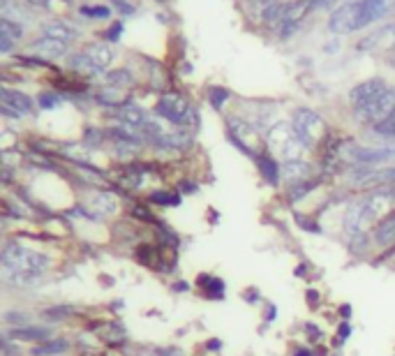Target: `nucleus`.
<instances>
[{"mask_svg": "<svg viewBox=\"0 0 395 356\" xmlns=\"http://www.w3.org/2000/svg\"><path fill=\"white\" fill-rule=\"evenodd\" d=\"M7 5H10V0H0V14H3V10Z\"/></svg>", "mask_w": 395, "mask_h": 356, "instance_id": "obj_39", "label": "nucleus"}, {"mask_svg": "<svg viewBox=\"0 0 395 356\" xmlns=\"http://www.w3.org/2000/svg\"><path fill=\"white\" fill-rule=\"evenodd\" d=\"M296 222H299V225L303 227V229L310 232V234H319V232H322V227H319L317 222H313V220H310V218H306L303 213H296Z\"/></svg>", "mask_w": 395, "mask_h": 356, "instance_id": "obj_29", "label": "nucleus"}, {"mask_svg": "<svg viewBox=\"0 0 395 356\" xmlns=\"http://www.w3.org/2000/svg\"><path fill=\"white\" fill-rule=\"evenodd\" d=\"M67 345L65 340H53V343H47V345H42V347H35L33 354H60V352H65L67 350Z\"/></svg>", "mask_w": 395, "mask_h": 356, "instance_id": "obj_27", "label": "nucleus"}, {"mask_svg": "<svg viewBox=\"0 0 395 356\" xmlns=\"http://www.w3.org/2000/svg\"><path fill=\"white\" fill-rule=\"evenodd\" d=\"M310 171H313V166L303 160L282 162L280 164V180H285V183H289V185H299L303 180L310 178Z\"/></svg>", "mask_w": 395, "mask_h": 356, "instance_id": "obj_15", "label": "nucleus"}, {"mask_svg": "<svg viewBox=\"0 0 395 356\" xmlns=\"http://www.w3.org/2000/svg\"><path fill=\"white\" fill-rule=\"evenodd\" d=\"M391 12V0H356V30L375 24Z\"/></svg>", "mask_w": 395, "mask_h": 356, "instance_id": "obj_9", "label": "nucleus"}, {"mask_svg": "<svg viewBox=\"0 0 395 356\" xmlns=\"http://www.w3.org/2000/svg\"><path fill=\"white\" fill-rule=\"evenodd\" d=\"M42 35L44 37H53V40H60V42H65V44H70L72 40H77V35H79V30L70 26V24H65V21H49V24H44L42 26Z\"/></svg>", "mask_w": 395, "mask_h": 356, "instance_id": "obj_18", "label": "nucleus"}, {"mask_svg": "<svg viewBox=\"0 0 395 356\" xmlns=\"http://www.w3.org/2000/svg\"><path fill=\"white\" fill-rule=\"evenodd\" d=\"M315 187H317V180H313V178L303 180V183H299V185H292V197H289V199H292V201H299V199H303V197H306L308 192H313Z\"/></svg>", "mask_w": 395, "mask_h": 356, "instance_id": "obj_25", "label": "nucleus"}, {"mask_svg": "<svg viewBox=\"0 0 395 356\" xmlns=\"http://www.w3.org/2000/svg\"><path fill=\"white\" fill-rule=\"evenodd\" d=\"M266 143H268L271 153L280 157L282 162H292V160H301L303 150L306 146L301 143V139L296 137L294 127L287 123H278L273 125L268 134H266Z\"/></svg>", "mask_w": 395, "mask_h": 356, "instance_id": "obj_3", "label": "nucleus"}, {"mask_svg": "<svg viewBox=\"0 0 395 356\" xmlns=\"http://www.w3.org/2000/svg\"><path fill=\"white\" fill-rule=\"evenodd\" d=\"M313 10V3L310 0H294V3H285L282 5V17H280V28L278 33L280 37H289L296 28L301 26V21L308 17V12Z\"/></svg>", "mask_w": 395, "mask_h": 356, "instance_id": "obj_8", "label": "nucleus"}, {"mask_svg": "<svg viewBox=\"0 0 395 356\" xmlns=\"http://www.w3.org/2000/svg\"><path fill=\"white\" fill-rule=\"evenodd\" d=\"M308 301L313 303V308H315V303H319V297H317V292H313V290H310V292H308Z\"/></svg>", "mask_w": 395, "mask_h": 356, "instance_id": "obj_36", "label": "nucleus"}, {"mask_svg": "<svg viewBox=\"0 0 395 356\" xmlns=\"http://www.w3.org/2000/svg\"><path fill=\"white\" fill-rule=\"evenodd\" d=\"M292 127H294L296 137L301 139V143L306 148L319 146L324 139V134H326V120L319 116L317 111L308 109V107H301V109L294 111Z\"/></svg>", "mask_w": 395, "mask_h": 356, "instance_id": "obj_4", "label": "nucleus"}, {"mask_svg": "<svg viewBox=\"0 0 395 356\" xmlns=\"http://www.w3.org/2000/svg\"><path fill=\"white\" fill-rule=\"evenodd\" d=\"M375 132L384 134V137H395V111L386 120H382V123L375 125Z\"/></svg>", "mask_w": 395, "mask_h": 356, "instance_id": "obj_28", "label": "nucleus"}, {"mask_svg": "<svg viewBox=\"0 0 395 356\" xmlns=\"http://www.w3.org/2000/svg\"><path fill=\"white\" fill-rule=\"evenodd\" d=\"M391 192H375L368 194L366 199L356 201L345 215V232L349 234V238H363L366 234L375 227L379 220L386 213H391Z\"/></svg>", "mask_w": 395, "mask_h": 356, "instance_id": "obj_1", "label": "nucleus"}, {"mask_svg": "<svg viewBox=\"0 0 395 356\" xmlns=\"http://www.w3.org/2000/svg\"><path fill=\"white\" fill-rule=\"evenodd\" d=\"M220 347H222V343H220L217 338H213V340H208V343H206V350H213V352H217Z\"/></svg>", "mask_w": 395, "mask_h": 356, "instance_id": "obj_33", "label": "nucleus"}, {"mask_svg": "<svg viewBox=\"0 0 395 356\" xmlns=\"http://www.w3.org/2000/svg\"><path fill=\"white\" fill-rule=\"evenodd\" d=\"M372 241H375V245H379V248L395 245V211L386 213L375 227H372Z\"/></svg>", "mask_w": 395, "mask_h": 356, "instance_id": "obj_14", "label": "nucleus"}, {"mask_svg": "<svg viewBox=\"0 0 395 356\" xmlns=\"http://www.w3.org/2000/svg\"><path fill=\"white\" fill-rule=\"evenodd\" d=\"M150 201L159 204V206H178L180 197L173 194V192H153V194H150Z\"/></svg>", "mask_w": 395, "mask_h": 356, "instance_id": "obj_26", "label": "nucleus"}, {"mask_svg": "<svg viewBox=\"0 0 395 356\" xmlns=\"http://www.w3.org/2000/svg\"><path fill=\"white\" fill-rule=\"evenodd\" d=\"M229 97H231V93L227 88H222V86H213L208 90V100L213 104V109H222Z\"/></svg>", "mask_w": 395, "mask_h": 356, "instance_id": "obj_23", "label": "nucleus"}, {"mask_svg": "<svg viewBox=\"0 0 395 356\" xmlns=\"http://www.w3.org/2000/svg\"><path fill=\"white\" fill-rule=\"evenodd\" d=\"M389 183H395V169L366 173V176L359 180V187H377V185H389Z\"/></svg>", "mask_w": 395, "mask_h": 356, "instance_id": "obj_20", "label": "nucleus"}, {"mask_svg": "<svg viewBox=\"0 0 395 356\" xmlns=\"http://www.w3.org/2000/svg\"><path fill=\"white\" fill-rule=\"evenodd\" d=\"M132 83V74L127 70H116L111 74H106V86H113V88H125Z\"/></svg>", "mask_w": 395, "mask_h": 356, "instance_id": "obj_22", "label": "nucleus"}, {"mask_svg": "<svg viewBox=\"0 0 395 356\" xmlns=\"http://www.w3.org/2000/svg\"><path fill=\"white\" fill-rule=\"evenodd\" d=\"M294 356H315V354L310 352V350H306V347H303V350H299V352H296Z\"/></svg>", "mask_w": 395, "mask_h": 356, "instance_id": "obj_37", "label": "nucleus"}, {"mask_svg": "<svg viewBox=\"0 0 395 356\" xmlns=\"http://www.w3.org/2000/svg\"><path fill=\"white\" fill-rule=\"evenodd\" d=\"M310 3H313V7H326V5L336 3V0H310Z\"/></svg>", "mask_w": 395, "mask_h": 356, "instance_id": "obj_34", "label": "nucleus"}, {"mask_svg": "<svg viewBox=\"0 0 395 356\" xmlns=\"http://www.w3.org/2000/svg\"><path fill=\"white\" fill-rule=\"evenodd\" d=\"M199 283H206V297H208V299H222V297H224V283H222L220 278L201 276Z\"/></svg>", "mask_w": 395, "mask_h": 356, "instance_id": "obj_21", "label": "nucleus"}, {"mask_svg": "<svg viewBox=\"0 0 395 356\" xmlns=\"http://www.w3.org/2000/svg\"><path fill=\"white\" fill-rule=\"evenodd\" d=\"M329 30L333 35H347L356 30V3L338 7L329 19Z\"/></svg>", "mask_w": 395, "mask_h": 356, "instance_id": "obj_12", "label": "nucleus"}, {"mask_svg": "<svg viewBox=\"0 0 395 356\" xmlns=\"http://www.w3.org/2000/svg\"><path fill=\"white\" fill-rule=\"evenodd\" d=\"M227 134H229V139L236 143L245 155L254 157V160H259L264 155V141L259 137V132H257V127L250 125L247 120L236 118V116L227 118Z\"/></svg>", "mask_w": 395, "mask_h": 356, "instance_id": "obj_5", "label": "nucleus"}, {"mask_svg": "<svg viewBox=\"0 0 395 356\" xmlns=\"http://www.w3.org/2000/svg\"><path fill=\"white\" fill-rule=\"evenodd\" d=\"M30 54L42 56V58H60L67 54V44L60 40H53V37H42L30 44Z\"/></svg>", "mask_w": 395, "mask_h": 356, "instance_id": "obj_17", "label": "nucleus"}, {"mask_svg": "<svg viewBox=\"0 0 395 356\" xmlns=\"http://www.w3.org/2000/svg\"><path fill=\"white\" fill-rule=\"evenodd\" d=\"M30 3H35V5H44V7H49V5H51V0H30ZM63 3H72V0H63Z\"/></svg>", "mask_w": 395, "mask_h": 356, "instance_id": "obj_35", "label": "nucleus"}, {"mask_svg": "<svg viewBox=\"0 0 395 356\" xmlns=\"http://www.w3.org/2000/svg\"><path fill=\"white\" fill-rule=\"evenodd\" d=\"M86 19H109L111 10L106 5H83L79 10Z\"/></svg>", "mask_w": 395, "mask_h": 356, "instance_id": "obj_24", "label": "nucleus"}, {"mask_svg": "<svg viewBox=\"0 0 395 356\" xmlns=\"http://www.w3.org/2000/svg\"><path fill=\"white\" fill-rule=\"evenodd\" d=\"M0 262L3 266L12 273V280L17 283H30L35 280L37 276L44 273V269L49 266V257L37 252V250H30L24 245H7L0 255Z\"/></svg>", "mask_w": 395, "mask_h": 356, "instance_id": "obj_2", "label": "nucleus"}, {"mask_svg": "<svg viewBox=\"0 0 395 356\" xmlns=\"http://www.w3.org/2000/svg\"><path fill=\"white\" fill-rule=\"evenodd\" d=\"M259 171H261V176L268 180L271 185H278L280 183V164H278V160L275 157H271V155H261L259 160Z\"/></svg>", "mask_w": 395, "mask_h": 356, "instance_id": "obj_19", "label": "nucleus"}, {"mask_svg": "<svg viewBox=\"0 0 395 356\" xmlns=\"http://www.w3.org/2000/svg\"><path fill=\"white\" fill-rule=\"evenodd\" d=\"M349 160L356 164H382L395 157L393 146H349Z\"/></svg>", "mask_w": 395, "mask_h": 356, "instance_id": "obj_10", "label": "nucleus"}, {"mask_svg": "<svg viewBox=\"0 0 395 356\" xmlns=\"http://www.w3.org/2000/svg\"><path fill=\"white\" fill-rule=\"evenodd\" d=\"M81 54L88 58V63L93 65L97 72L106 70V67H109V65L113 63V51H111V47H106L104 42L88 44V47L83 49Z\"/></svg>", "mask_w": 395, "mask_h": 356, "instance_id": "obj_16", "label": "nucleus"}, {"mask_svg": "<svg viewBox=\"0 0 395 356\" xmlns=\"http://www.w3.org/2000/svg\"><path fill=\"white\" fill-rule=\"evenodd\" d=\"M395 111V88H389L382 97H377L375 102L368 104L366 109L356 111L363 120H370V123H382V120H386L391 116V113Z\"/></svg>", "mask_w": 395, "mask_h": 356, "instance_id": "obj_11", "label": "nucleus"}, {"mask_svg": "<svg viewBox=\"0 0 395 356\" xmlns=\"http://www.w3.org/2000/svg\"><path fill=\"white\" fill-rule=\"evenodd\" d=\"M338 333H340V340H347L349 336H352V327H349L347 322H343L340 324V329H338Z\"/></svg>", "mask_w": 395, "mask_h": 356, "instance_id": "obj_32", "label": "nucleus"}, {"mask_svg": "<svg viewBox=\"0 0 395 356\" xmlns=\"http://www.w3.org/2000/svg\"><path fill=\"white\" fill-rule=\"evenodd\" d=\"M37 102H40L42 109H53V107H58V104H60V97L53 95V93H42L40 97H37Z\"/></svg>", "mask_w": 395, "mask_h": 356, "instance_id": "obj_30", "label": "nucleus"}, {"mask_svg": "<svg viewBox=\"0 0 395 356\" xmlns=\"http://www.w3.org/2000/svg\"><path fill=\"white\" fill-rule=\"evenodd\" d=\"M155 111L164 120H169L173 125L187 127L194 123V107L189 104V100L180 93H164L155 104Z\"/></svg>", "mask_w": 395, "mask_h": 356, "instance_id": "obj_6", "label": "nucleus"}, {"mask_svg": "<svg viewBox=\"0 0 395 356\" xmlns=\"http://www.w3.org/2000/svg\"><path fill=\"white\" fill-rule=\"evenodd\" d=\"M0 104H3L5 109L14 111L17 116L33 111V100H30L26 93L14 90V88H5V86H0Z\"/></svg>", "mask_w": 395, "mask_h": 356, "instance_id": "obj_13", "label": "nucleus"}, {"mask_svg": "<svg viewBox=\"0 0 395 356\" xmlns=\"http://www.w3.org/2000/svg\"><path fill=\"white\" fill-rule=\"evenodd\" d=\"M389 88H391L389 83H386L384 79H379V77L361 81V83H356L352 90H349V102H352L354 111H361V109H366L368 104L375 102L377 97H382Z\"/></svg>", "mask_w": 395, "mask_h": 356, "instance_id": "obj_7", "label": "nucleus"}, {"mask_svg": "<svg viewBox=\"0 0 395 356\" xmlns=\"http://www.w3.org/2000/svg\"><path fill=\"white\" fill-rule=\"evenodd\" d=\"M120 33H123V24L118 21V24H113L109 30H104L102 37H104V40H109V42H116L118 37H120Z\"/></svg>", "mask_w": 395, "mask_h": 356, "instance_id": "obj_31", "label": "nucleus"}, {"mask_svg": "<svg viewBox=\"0 0 395 356\" xmlns=\"http://www.w3.org/2000/svg\"><path fill=\"white\" fill-rule=\"evenodd\" d=\"M340 313H343V317H349V315H352V308H349V306H345L343 310H340Z\"/></svg>", "mask_w": 395, "mask_h": 356, "instance_id": "obj_38", "label": "nucleus"}]
</instances>
